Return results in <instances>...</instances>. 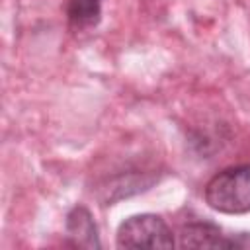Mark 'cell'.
I'll return each mask as SVG.
<instances>
[{
    "label": "cell",
    "mask_w": 250,
    "mask_h": 250,
    "mask_svg": "<svg viewBox=\"0 0 250 250\" xmlns=\"http://www.w3.org/2000/svg\"><path fill=\"white\" fill-rule=\"evenodd\" d=\"M66 16L74 29L94 27L102 16V0H68Z\"/></svg>",
    "instance_id": "5b68a950"
},
{
    "label": "cell",
    "mask_w": 250,
    "mask_h": 250,
    "mask_svg": "<svg viewBox=\"0 0 250 250\" xmlns=\"http://www.w3.org/2000/svg\"><path fill=\"white\" fill-rule=\"evenodd\" d=\"M205 201L227 215L250 211V164H238L217 172L205 186Z\"/></svg>",
    "instance_id": "6da1fadb"
},
{
    "label": "cell",
    "mask_w": 250,
    "mask_h": 250,
    "mask_svg": "<svg viewBox=\"0 0 250 250\" xmlns=\"http://www.w3.org/2000/svg\"><path fill=\"white\" fill-rule=\"evenodd\" d=\"M66 236L74 246L100 248L98 227L86 207H74L66 217Z\"/></svg>",
    "instance_id": "277c9868"
},
{
    "label": "cell",
    "mask_w": 250,
    "mask_h": 250,
    "mask_svg": "<svg viewBox=\"0 0 250 250\" xmlns=\"http://www.w3.org/2000/svg\"><path fill=\"white\" fill-rule=\"evenodd\" d=\"M180 246L184 248H236L234 236L223 234V230L209 221L188 223L180 230Z\"/></svg>",
    "instance_id": "3957f363"
},
{
    "label": "cell",
    "mask_w": 250,
    "mask_h": 250,
    "mask_svg": "<svg viewBox=\"0 0 250 250\" xmlns=\"http://www.w3.org/2000/svg\"><path fill=\"white\" fill-rule=\"evenodd\" d=\"M117 248H172L174 234L160 215L141 213L125 219L115 234Z\"/></svg>",
    "instance_id": "7a4b0ae2"
}]
</instances>
